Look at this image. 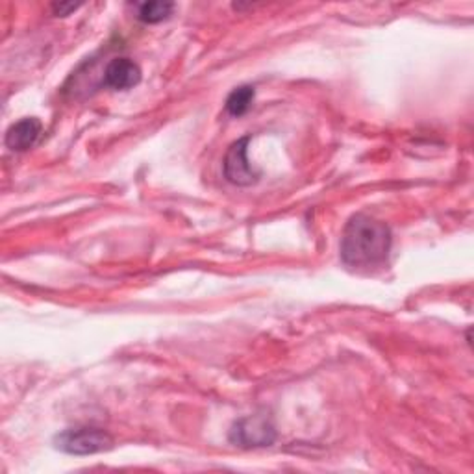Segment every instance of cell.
<instances>
[{"label": "cell", "instance_id": "obj_7", "mask_svg": "<svg viewBox=\"0 0 474 474\" xmlns=\"http://www.w3.org/2000/svg\"><path fill=\"white\" fill-rule=\"evenodd\" d=\"M172 12H175V3H161V0H156V3H143L138 5V19L145 24H158L167 21Z\"/></svg>", "mask_w": 474, "mask_h": 474}, {"label": "cell", "instance_id": "obj_3", "mask_svg": "<svg viewBox=\"0 0 474 474\" xmlns=\"http://www.w3.org/2000/svg\"><path fill=\"white\" fill-rule=\"evenodd\" d=\"M230 443L243 449H260L271 447L276 441V426L271 415L256 413L239 419L234 422L230 436Z\"/></svg>", "mask_w": 474, "mask_h": 474}, {"label": "cell", "instance_id": "obj_8", "mask_svg": "<svg viewBox=\"0 0 474 474\" xmlns=\"http://www.w3.org/2000/svg\"><path fill=\"white\" fill-rule=\"evenodd\" d=\"M254 99H256V92L252 85H239V88H236L228 95L225 108L232 117H243L250 110Z\"/></svg>", "mask_w": 474, "mask_h": 474}, {"label": "cell", "instance_id": "obj_5", "mask_svg": "<svg viewBox=\"0 0 474 474\" xmlns=\"http://www.w3.org/2000/svg\"><path fill=\"white\" fill-rule=\"evenodd\" d=\"M141 82V69L131 58H115L108 63L102 78L104 88L115 92H128Z\"/></svg>", "mask_w": 474, "mask_h": 474}, {"label": "cell", "instance_id": "obj_9", "mask_svg": "<svg viewBox=\"0 0 474 474\" xmlns=\"http://www.w3.org/2000/svg\"><path fill=\"white\" fill-rule=\"evenodd\" d=\"M80 8V5H65V3H60V5H53V12L56 17H67L71 15L73 12H76Z\"/></svg>", "mask_w": 474, "mask_h": 474}, {"label": "cell", "instance_id": "obj_2", "mask_svg": "<svg viewBox=\"0 0 474 474\" xmlns=\"http://www.w3.org/2000/svg\"><path fill=\"white\" fill-rule=\"evenodd\" d=\"M54 447L71 456H92L113 447V440L101 428H69L54 438Z\"/></svg>", "mask_w": 474, "mask_h": 474}, {"label": "cell", "instance_id": "obj_1", "mask_svg": "<svg viewBox=\"0 0 474 474\" xmlns=\"http://www.w3.org/2000/svg\"><path fill=\"white\" fill-rule=\"evenodd\" d=\"M393 236L385 223L358 213L341 237V260L347 267L369 269L382 266L390 256Z\"/></svg>", "mask_w": 474, "mask_h": 474}, {"label": "cell", "instance_id": "obj_6", "mask_svg": "<svg viewBox=\"0 0 474 474\" xmlns=\"http://www.w3.org/2000/svg\"><path fill=\"white\" fill-rule=\"evenodd\" d=\"M43 134V124L37 117H24L12 124L6 132V147L14 152H24L37 145Z\"/></svg>", "mask_w": 474, "mask_h": 474}, {"label": "cell", "instance_id": "obj_4", "mask_svg": "<svg viewBox=\"0 0 474 474\" xmlns=\"http://www.w3.org/2000/svg\"><path fill=\"white\" fill-rule=\"evenodd\" d=\"M248 143H250V136L237 140L236 143L230 145V149L225 156V161H223L225 179L234 186L247 188V186L256 184L262 177V172L256 170L252 167V163L248 161Z\"/></svg>", "mask_w": 474, "mask_h": 474}]
</instances>
